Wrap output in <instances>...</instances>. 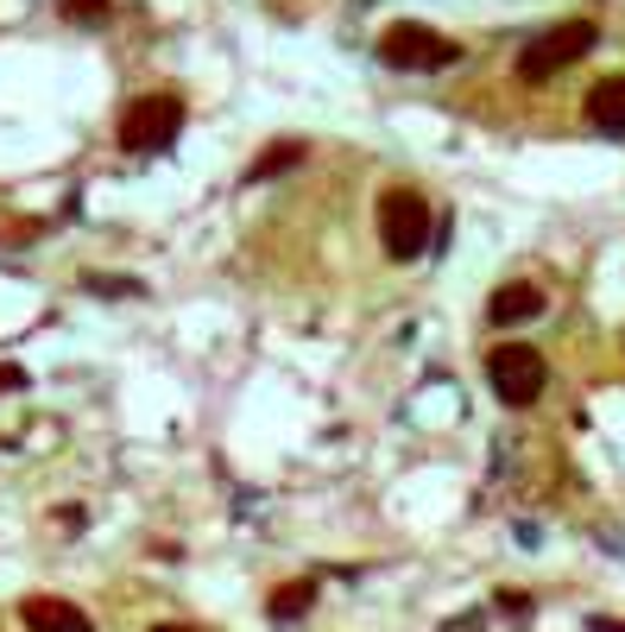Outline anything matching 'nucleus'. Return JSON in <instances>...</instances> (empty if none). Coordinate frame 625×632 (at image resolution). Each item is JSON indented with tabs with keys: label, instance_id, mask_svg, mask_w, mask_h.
Segmentation results:
<instances>
[{
	"label": "nucleus",
	"instance_id": "obj_1",
	"mask_svg": "<svg viewBox=\"0 0 625 632\" xmlns=\"http://www.w3.org/2000/svg\"><path fill=\"white\" fill-rule=\"evenodd\" d=\"M601 45V25L594 20H569V25H550V32H537L525 51H518V82L531 89H544L550 76H562V64H576L588 51Z\"/></svg>",
	"mask_w": 625,
	"mask_h": 632
},
{
	"label": "nucleus",
	"instance_id": "obj_2",
	"mask_svg": "<svg viewBox=\"0 0 625 632\" xmlns=\"http://www.w3.org/2000/svg\"><path fill=\"white\" fill-rule=\"evenodd\" d=\"M379 247L392 253V259H417V253L436 247V215H429V202L417 190H386L379 197Z\"/></svg>",
	"mask_w": 625,
	"mask_h": 632
},
{
	"label": "nucleus",
	"instance_id": "obj_3",
	"mask_svg": "<svg viewBox=\"0 0 625 632\" xmlns=\"http://www.w3.org/2000/svg\"><path fill=\"white\" fill-rule=\"evenodd\" d=\"M177 133H183V101L177 96H139V101H126V114H121V146L126 152H171L177 146Z\"/></svg>",
	"mask_w": 625,
	"mask_h": 632
},
{
	"label": "nucleus",
	"instance_id": "obj_4",
	"mask_svg": "<svg viewBox=\"0 0 625 632\" xmlns=\"http://www.w3.org/2000/svg\"><path fill=\"white\" fill-rule=\"evenodd\" d=\"M487 379L505 404H537L544 399V379H550V361L531 348V342H500L487 354Z\"/></svg>",
	"mask_w": 625,
	"mask_h": 632
},
{
	"label": "nucleus",
	"instance_id": "obj_5",
	"mask_svg": "<svg viewBox=\"0 0 625 632\" xmlns=\"http://www.w3.org/2000/svg\"><path fill=\"white\" fill-rule=\"evenodd\" d=\"M379 64H392V70H449V64H461V45L429 32V25H392L379 38Z\"/></svg>",
	"mask_w": 625,
	"mask_h": 632
},
{
	"label": "nucleus",
	"instance_id": "obj_6",
	"mask_svg": "<svg viewBox=\"0 0 625 632\" xmlns=\"http://www.w3.org/2000/svg\"><path fill=\"white\" fill-rule=\"evenodd\" d=\"M20 620H25V632H96L82 607L57 601V595H32V601L20 607Z\"/></svg>",
	"mask_w": 625,
	"mask_h": 632
},
{
	"label": "nucleus",
	"instance_id": "obj_7",
	"mask_svg": "<svg viewBox=\"0 0 625 632\" xmlns=\"http://www.w3.org/2000/svg\"><path fill=\"white\" fill-rule=\"evenodd\" d=\"M588 126H594V133H613V140H625V76H606V82H594V96H588Z\"/></svg>",
	"mask_w": 625,
	"mask_h": 632
},
{
	"label": "nucleus",
	"instance_id": "obj_8",
	"mask_svg": "<svg viewBox=\"0 0 625 632\" xmlns=\"http://www.w3.org/2000/svg\"><path fill=\"white\" fill-rule=\"evenodd\" d=\"M487 317H493L500 329L531 323V317H544V291H537V285H500L493 303H487Z\"/></svg>",
	"mask_w": 625,
	"mask_h": 632
},
{
	"label": "nucleus",
	"instance_id": "obj_9",
	"mask_svg": "<svg viewBox=\"0 0 625 632\" xmlns=\"http://www.w3.org/2000/svg\"><path fill=\"white\" fill-rule=\"evenodd\" d=\"M303 165V146L298 140H284V146H272V152H259L247 165V184H272V177H284V171H298Z\"/></svg>",
	"mask_w": 625,
	"mask_h": 632
},
{
	"label": "nucleus",
	"instance_id": "obj_10",
	"mask_svg": "<svg viewBox=\"0 0 625 632\" xmlns=\"http://www.w3.org/2000/svg\"><path fill=\"white\" fill-rule=\"evenodd\" d=\"M310 601H316V581H284L272 601H266V613H272L278 627L284 620H298V613H310Z\"/></svg>",
	"mask_w": 625,
	"mask_h": 632
},
{
	"label": "nucleus",
	"instance_id": "obj_11",
	"mask_svg": "<svg viewBox=\"0 0 625 632\" xmlns=\"http://www.w3.org/2000/svg\"><path fill=\"white\" fill-rule=\"evenodd\" d=\"M64 7V20H76V25H101L108 20V0H57Z\"/></svg>",
	"mask_w": 625,
	"mask_h": 632
},
{
	"label": "nucleus",
	"instance_id": "obj_12",
	"mask_svg": "<svg viewBox=\"0 0 625 632\" xmlns=\"http://www.w3.org/2000/svg\"><path fill=\"white\" fill-rule=\"evenodd\" d=\"M480 627H487L480 613H461V620H449V627H443V632H480Z\"/></svg>",
	"mask_w": 625,
	"mask_h": 632
},
{
	"label": "nucleus",
	"instance_id": "obj_13",
	"mask_svg": "<svg viewBox=\"0 0 625 632\" xmlns=\"http://www.w3.org/2000/svg\"><path fill=\"white\" fill-rule=\"evenodd\" d=\"M594 632H625V620H594Z\"/></svg>",
	"mask_w": 625,
	"mask_h": 632
},
{
	"label": "nucleus",
	"instance_id": "obj_14",
	"mask_svg": "<svg viewBox=\"0 0 625 632\" xmlns=\"http://www.w3.org/2000/svg\"><path fill=\"white\" fill-rule=\"evenodd\" d=\"M152 632H197V627H152Z\"/></svg>",
	"mask_w": 625,
	"mask_h": 632
}]
</instances>
